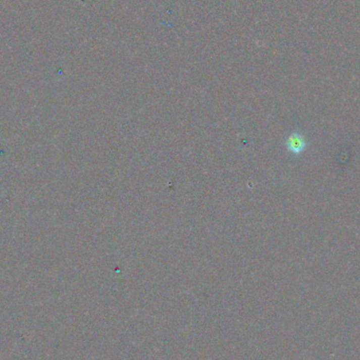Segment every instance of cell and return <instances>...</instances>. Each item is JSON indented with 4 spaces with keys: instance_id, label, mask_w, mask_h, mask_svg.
I'll return each instance as SVG.
<instances>
[{
    "instance_id": "cell-1",
    "label": "cell",
    "mask_w": 360,
    "mask_h": 360,
    "mask_svg": "<svg viewBox=\"0 0 360 360\" xmlns=\"http://www.w3.org/2000/svg\"><path fill=\"white\" fill-rule=\"evenodd\" d=\"M287 150L293 155H300L303 153L306 148V141L303 137V135L299 132H293L285 142Z\"/></svg>"
}]
</instances>
